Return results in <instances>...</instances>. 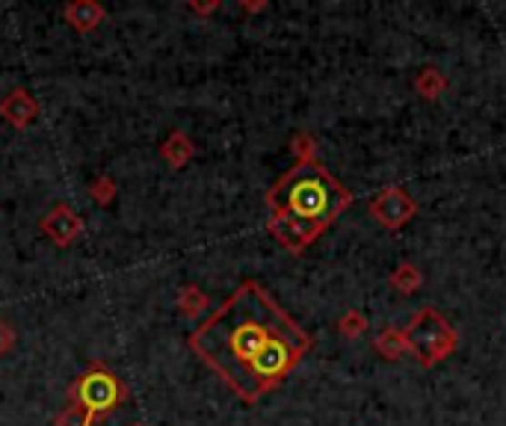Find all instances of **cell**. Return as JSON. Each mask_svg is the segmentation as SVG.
<instances>
[{
  "mask_svg": "<svg viewBox=\"0 0 506 426\" xmlns=\"http://www.w3.org/2000/svg\"><path fill=\"white\" fill-rule=\"evenodd\" d=\"M314 347L261 281H243L190 335V350L246 406L276 390Z\"/></svg>",
  "mask_w": 506,
  "mask_h": 426,
  "instance_id": "cell-1",
  "label": "cell"
},
{
  "mask_svg": "<svg viewBox=\"0 0 506 426\" xmlns=\"http://www.w3.org/2000/svg\"><path fill=\"white\" fill-rule=\"evenodd\" d=\"M264 201L269 217L302 225L320 237L352 205V193L326 172L320 160H311L297 163L288 175H281L267 189Z\"/></svg>",
  "mask_w": 506,
  "mask_h": 426,
  "instance_id": "cell-2",
  "label": "cell"
},
{
  "mask_svg": "<svg viewBox=\"0 0 506 426\" xmlns=\"http://www.w3.org/2000/svg\"><path fill=\"white\" fill-rule=\"evenodd\" d=\"M403 340H406V352L415 355L420 367H435L439 361H444L447 355H453L459 347L456 329L430 305L420 308V311L409 320V326L403 329Z\"/></svg>",
  "mask_w": 506,
  "mask_h": 426,
  "instance_id": "cell-3",
  "label": "cell"
},
{
  "mask_svg": "<svg viewBox=\"0 0 506 426\" xmlns=\"http://www.w3.org/2000/svg\"><path fill=\"white\" fill-rule=\"evenodd\" d=\"M127 400V385L104 361H92L72 385H68V402H75L92 418H107Z\"/></svg>",
  "mask_w": 506,
  "mask_h": 426,
  "instance_id": "cell-4",
  "label": "cell"
},
{
  "mask_svg": "<svg viewBox=\"0 0 506 426\" xmlns=\"http://www.w3.org/2000/svg\"><path fill=\"white\" fill-rule=\"evenodd\" d=\"M370 213L382 228L397 231V228H403L409 219H415L418 201L411 198L403 187H385L382 193H376L370 198Z\"/></svg>",
  "mask_w": 506,
  "mask_h": 426,
  "instance_id": "cell-5",
  "label": "cell"
},
{
  "mask_svg": "<svg viewBox=\"0 0 506 426\" xmlns=\"http://www.w3.org/2000/svg\"><path fill=\"white\" fill-rule=\"evenodd\" d=\"M39 231H42L45 237H48V240H51L54 246L66 248V246L77 243L80 237L86 234V222H84V217H80V213H77L72 205H66V201H60V205H54V208L39 219Z\"/></svg>",
  "mask_w": 506,
  "mask_h": 426,
  "instance_id": "cell-6",
  "label": "cell"
},
{
  "mask_svg": "<svg viewBox=\"0 0 506 426\" xmlns=\"http://www.w3.org/2000/svg\"><path fill=\"white\" fill-rule=\"evenodd\" d=\"M39 113H42V106L27 89H13L9 95H4V101H0V116H4L15 130L30 127L39 118Z\"/></svg>",
  "mask_w": 506,
  "mask_h": 426,
  "instance_id": "cell-7",
  "label": "cell"
},
{
  "mask_svg": "<svg viewBox=\"0 0 506 426\" xmlns=\"http://www.w3.org/2000/svg\"><path fill=\"white\" fill-rule=\"evenodd\" d=\"M104 18H107V9H104L101 4H96V0H75V4L63 6V21L77 33L98 30L104 24Z\"/></svg>",
  "mask_w": 506,
  "mask_h": 426,
  "instance_id": "cell-8",
  "label": "cell"
},
{
  "mask_svg": "<svg viewBox=\"0 0 506 426\" xmlns=\"http://www.w3.org/2000/svg\"><path fill=\"white\" fill-rule=\"evenodd\" d=\"M160 157L167 160L169 169H184L187 163H190L196 157V142L190 134H184V130L175 127L172 134L163 139V146H160Z\"/></svg>",
  "mask_w": 506,
  "mask_h": 426,
  "instance_id": "cell-9",
  "label": "cell"
},
{
  "mask_svg": "<svg viewBox=\"0 0 506 426\" xmlns=\"http://www.w3.org/2000/svg\"><path fill=\"white\" fill-rule=\"evenodd\" d=\"M447 77H444V71L441 68H435V66H427V68H420L418 71V77H415V89L423 101H435V98H441V95L447 92Z\"/></svg>",
  "mask_w": 506,
  "mask_h": 426,
  "instance_id": "cell-10",
  "label": "cell"
},
{
  "mask_svg": "<svg viewBox=\"0 0 506 426\" xmlns=\"http://www.w3.org/2000/svg\"><path fill=\"white\" fill-rule=\"evenodd\" d=\"M373 347H376V352H380L382 359H388V361H397V359H403V355H406V340H403V329H394V326L382 329L380 335H376Z\"/></svg>",
  "mask_w": 506,
  "mask_h": 426,
  "instance_id": "cell-11",
  "label": "cell"
},
{
  "mask_svg": "<svg viewBox=\"0 0 506 426\" xmlns=\"http://www.w3.org/2000/svg\"><path fill=\"white\" fill-rule=\"evenodd\" d=\"M175 305H178V311L184 317H198L207 311V293L198 288V284H184V288L178 290V299H175Z\"/></svg>",
  "mask_w": 506,
  "mask_h": 426,
  "instance_id": "cell-12",
  "label": "cell"
},
{
  "mask_svg": "<svg viewBox=\"0 0 506 426\" xmlns=\"http://www.w3.org/2000/svg\"><path fill=\"white\" fill-rule=\"evenodd\" d=\"M388 281L394 284V288L403 293V296H411L415 290H420V284H423V272L415 267V264H409V260H403V264H397V269L388 276Z\"/></svg>",
  "mask_w": 506,
  "mask_h": 426,
  "instance_id": "cell-13",
  "label": "cell"
},
{
  "mask_svg": "<svg viewBox=\"0 0 506 426\" xmlns=\"http://www.w3.org/2000/svg\"><path fill=\"white\" fill-rule=\"evenodd\" d=\"M54 426H96V418L80 406H75V402H66L60 414L54 418Z\"/></svg>",
  "mask_w": 506,
  "mask_h": 426,
  "instance_id": "cell-14",
  "label": "cell"
},
{
  "mask_svg": "<svg viewBox=\"0 0 506 426\" xmlns=\"http://www.w3.org/2000/svg\"><path fill=\"white\" fill-rule=\"evenodd\" d=\"M338 331H340V335H344L347 340H356V338L364 335V331H368V317L352 308V311H347L344 317L338 320Z\"/></svg>",
  "mask_w": 506,
  "mask_h": 426,
  "instance_id": "cell-15",
  "label": "cell"
},
{
  "mask_svg": "<svg viewBox=\"0 0 506 426\" xmlns=\"http://www.w3.org/2000/svg\"><path fill=\"white\" fill-rule=\"evenodd\" d=\"M290 151H293V157H297V163L317 160V142H314V137L309 134V130H299V134H293Z\"/></svg>",
  "mask_w": 506,
  "mask_h": 426,
  "instance_id": "cell-16",
  "label": "cell"
},
{
  "mask_svg": "<svg viewBox=\"0 0 506 426\" xmlns=\"http://www.w3.org/2000/svg\"><path fill=\"white\" fill-rule=\"evenodd\" d=\"M116 193H119V187H116V181L110 175H98L96 181L89 184V196L96 205H113Z\"/></svg>",
  "mask_w": 506,
  "mask_h": 426,
  "instance_id": "cell-17",
  "label": "cell"
},
{
  "mask_svg": "<svg viewBox=\"0 0 506 426\" xmlns=\"http://www.w3.org/2000/svg\"><path fill=\"white\" fill-rule=\"evenodd\" d=\"M15 347V329L0 317V355H9Z\"/></svg>",
  "mask_w": 506,
  "mask_h": 426,
  "instance_id": "cell-18",
  "label": "cell"
},
{
  "mask_svg": "<svg viewBox=\"0 0 506 426\" xmlns=\"http://www.w3.org/2000/svg\"><path fill=\"white\" fill-rule=\"evenodd\" d=\"M219 6H222L219 0H207V4H198V0H190V4H187V9L196 12V15H210V12H217Z\"/></svg>",
  "mask_w": 506,
  "mask_h": 426,
  "instance_id": "cell-19",
  "label": "cell"
},
{
  "mask_svg": "<svg viewBox=\"0 0 506 426\" xmlns=\"http://www.w3.org/2000/svg\"><path fill=\"white\" fill-rule=\"evenodd\" d=\"M240 9L243 12H261V9H267V0H243Z\"/></svg>",
  "mask_w": 506,
  "mask_h": 426,
  "instance_id": "cell-20",
  "label": "cell"
},
{
  "mask_svg": "<svg viewBox=\"0 0 506 426\" xmlns=\"http://www.w3.org/2000/svg\"><path fill=\"white\" fill-rule=\"evenodd\" d=\"M134 426H143V423H134Z\"/></svg>",
  "mask_w": 506,
  "mask_h": 426,
  "instance_id": "cell-21",
  "label": "cell"
}]
</instances>
